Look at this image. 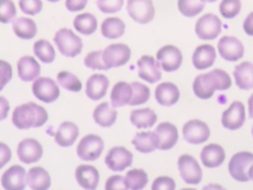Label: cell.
<instances>
[{
	"instance_id": "6da1fadb",
	"label": "cell",
	"mask_w": 253,
	"mask_h": 190,
	"mask_svg": "<svg viewBox=\"0 0 253 190\" xmlns=\"http://www.w3.org/2000/svg\"><path fill=\"white\" fill-rule=\"evenodd\" d=\"M231 86L229 75L222 69H213L199 74L193 83V90L200 99L211 98L215 90H226Z\"/></svg>"
},
{
	"instance_id": "7a4b0ae2",
	"label": "cell",
	"mask_w": 253,
	"mask_h": 190,
	"mask_svg": "<svg viewBox=\"0 0 253 190\" xmlns=\"http://www.w3.org/2000/svg\"><path fill=\"white\" fill-rule=\"evenodd\" d=\"M47 119L48 114L45 109L36 103L19 105L12 114V122L20 130L42 127L46 123Z\"/></svg>"
},
{
	"instance_id": "3957f363",
	"label": "cell",
	"mask_w": 253,
	"mask_h": 190,
	"mask_svg": "<svg viewBox=\"0 0 253 190\" xmlns=\"http://www.w3.org/2000/svg\"><path fill=\"white\" fill-rule=\"evenodd\" d=\"M53 41L60 53L67 57L78 55L83 48L82 40L67 28L58 30L53 37Z\"/></svg>"
},
{
	"instance_id": "277c9868",
	"label": "cell",
	"mask_w": 253,
	"mask_h": 190,
	"mask_svg": "<svg viewBox=\"0 0 253 190\" xmlns=\"http://www.w3.org/2000/svg\"><path fill=\"white\" fill-rule=\"evenodd\" d=\"M253 163V153L241 151L235 153L229 160L228 171L231 177L239 182H247L250 178L248 169Z\"/></svg>"
},
{
	"instance_id": "5b68a950",
	"label": "cell",
	"mask_w": 253,
	"mask_h": 190,
	"mask_svg": "<svg viewBox=\"0 0 253 190\" xmlns=\"http://www.w3.org/2000/svg\"><path fill=\"white\" fill-rule=\"evenodd\" d=\"M195 32L201 40H214L221 32V21L212 13L205 14L197 21Z\"/></svg>"
},
{
	"instance_id": "8992f818",
	"label": "cell",
	"mask_w": 253,
	"mask_h": 190,
	"mask_svg": "<svg viewBox=\"0 0 253 190\" xmlns=\"http://www.w3.org/2000/svg\"><path fill=\"white\" fill-rule=\"evenodd\" d=\"M104 149V142L97 135H87L81 139L77 145V155L82 160H95L100 157Z\"/></svg>"
},
{
	"instance_id": "52a82bcc",
	"label": "cell",
	"mask_w": 253,
	"mask_h": 190,
	"mask_svg": "<svg viewBox=\"0 0 253 190\" xmlns=\"http://www.w3.org/2000/svg\"><path fill=\"white\" fill-rule=\"evenodd\" d=\"M126 10L129 17L138 24L151 22L155 15L151 0H127Z\"/></svg>"
},
{
	"instance_id": "ba28073f",
	"label": "cell",
	"mask_w": 253,
	"mask_h": 190,
	"mask_svg": "<svg viewBox=\"0 0 253 190\" xmlns=\"http://www.w3.org/2000/svg\"><path fill=\"white\" fill-rule=\"evenodd\" d=\"M32 90L35 97L44 103L54 102L60 94L57 84L49 77H38L35 79Z\"/></svg>"
},
{
	"instance_id": "9c48e42d",
	"label": "cell",
	"mask_w": 253,
	"mask_h": 190,
	"mask_svg": "<svg viewBox=\"0 0 253 190\" xmlns=\"http://www.w3.org/2000/svg\"><path fill=\"white\" fill-rule=\"evenodd\" d=\"M130 57V48L124 44L108 46L102 53V58L108 69L126 64Z\"/></svg>"
},
{
	"instance_id": "30bf717a",
	"label": "cell",
	"mask_w": 253,
	"mask_h": 190,
	"mask_svg": "<svg viewBox=\"0 0 253 190\" xmlns=\"http://www.w3.org/2000/svg\"><path fill=\"white\" fill-rule=\"evenodd\" d=\"M178 168L182 179L188 184H199L203 177L198 161L190 154H182L178 159Z\"/></svg>"
},
{
	"instance_id": "8fae6325",
	"label": "cell",
	"mask_w": 253,
	"mask_h": 190,
	"mask_svg": "<svg viewBox=\"0 0 253 190\" xmlns=\"http://www.w3.org/2000/svg\"><path fill=\"white\" fill-rule=\"evenodd\" d=\"M157 62L159 66L167 72H172L177 70L183 60L181 50L171 45L161 48L156 54Z\"/></svg>"
},
{
	"instance_id": "7c38bea8",
	"label": "cell",
	"mask_w": 253,
	"mask_h": 190,
	"mask_svg": "<svg viewBox=\"0 0 253 190\" xmlns=\"http://www.w3.org/2000/svg\"><path fill=\"white\" fill-rule=\"evenodd\" d=\"M211 135L210 128L206 123L200 120H191L183 127V136L187 142L200 144L208 141Z\"/></svg>"
},
{
	"instance_id": "4fadbf2b",
	"label": "cell",
	"mask_w": 253,
	"mask_h": 190,
	"mask_svg": "<svg viewBox=\"0 0 253 190\" xmlns=\"http://www.w3.org/2000/svg\"><path fill=\"white\" fill-rule=\"evenodd\" d=\"M132 153L124 146L112 147L106 157V165L113 171H123L132 163Z\"/></svg>"
},
{
	"instance_id": "5bb4252c",
	"label": "cell",
	"mask_w": 253,
	"mask_h": 190,
	"mask_svg": "<svg viewBox=\"0 0 253 190\" xmlns=\"http://www.w3.org/2000/svg\"><path fill=\"white\" fill-rule=\"evenodd\" d=\"M219 55L227 61H236L243 56L244 48L242 43L235 37L224 36L217 44Z\"/></svg>"
},
{
	"instance_id": "9a60e30c",
	"label": "cell",
	"mask_w": 253,
	"mask_h": 190,
	"mask_svg": "<svg viewBox=\"0 0 253 190\" xmlns=\"http://www.w3.org/2000/svg\"><path fill=\"white\" fill-rule=\"evenodd\" d=\"M1 184L6 190H23L27 185V172L21 165H12L1 177Z\"/></svg>"
},
{
	"instance_id": "2e32d148",
	"label": "cell",
	"mask_w": 253,
	"mask_h": 190,
	"mask_svg": "<svg viewBox=\"0 0 253 190\" xmlns=\"http://www.w3.org/2000/svg\"><path fill=\"white\" fill-rule=\"evenodd\" d=\"M17 154L22 162L26 164L34 163L42 158V146L35 139H25L19 142Z\"/></svg>"
},
{
	"instance_id": "e0dca14e",
	"label": "cell",
	"mask_w": 253,
	"mask_h": 190,
	"mask_svg": "<svg viewBox=\"0 0 253 190\" xmlns=\"http://www.w3.org/2000/svg\"><path fill=\"white\" fill-rule=\"evenodd\" d=\"M245 122V108L240 101H234L229 108L222 113L221 124L228 130H237Z\"/></svg>"
},
{
	"instance_id": "ac0fdd59",
	"label": "cell",
	"mask_w": 253,
	"mask_h": 190,
	"mask_svg": "<svg viewBox=\"0 0 253 190\" xmlns=\"http://www.w3.org/2000/svg\"><path fill=\"white\" fill-rule=\"evenodd\" d=\"M138 67V76L149 82L154 83L161 79V71L158 62L150 55H142L136 62Z\"/></svg>"
},
{
	"instance_id": "d6986e66",
	"label": "cell",
	"mask_w": 253,
	"mask_h": 190,
	"mask_svg": "<svg viewBox=\"0 0 253 190\" xmlns=\"http://www.w3.org/2000/svg\"><path fill=\"white\" fill-rule=\"evenodd\" d=\"M155 133L159 138L158 148L161 150L172 148L178 142V130L171 123L164 122L159 124L155 129Z\"/></svg>"
},
{
	"instance_id": "ffe728a7",
	"label": "cell",
	"mask_w": 253,
	"mask_h": 190,
	"mask_svg": "<svg viewBox=\"0 0 253 190\" xmlns=\"http://www.w3.org/2000/svg\"><path fill=\"white\" fill-rule=\"evenodd\" d=\"M75 178L78 184L88 190H94L99 183L98 170L89 164H81L75 170Z\"/></svg>"
},
{
	"instance_id": "44dd1931",
	"label": "cell",
	"mask_w": 253,
	"mask_h": 190,
	"mask_svg": "<svg viewBox=\"0 0 253 190\" xmlns=\"http://www.w3.org/2000/svg\"><path fill=\"white\" fill-rule=\"evenodd\" d=\"M109 87V79L104 74H93L86 82V95L91 100L97 101L103 98Z\"/></svg>"
},
{
	"instance_id": "7402d4cb",
	"label": "cell",
	"mask_w": 253,
	"mask_h": 190,
	"mask_svg": "<svg viewBox=\"0 0 253 190\" xmlns=\"http://www.w3.org/2000/svg\"><path fill=\"white\" fill-rule=\"evenodd\" d=\"M18 75L23 81H32L37 79L41 73L40 63L33 57L29 55L22 56L17 64Z\"/></svg>"
},
{
	"instance_id": "603a6c76",
	"label": "cell",
	"mask_w": 253,
	"mask_h": 190,
	"mask_svg": "<svg viewBox=\"0 0 253 190\" xmlns=\"http://www.w3.org/2000/svg\"><path fill=\"white\" fill-rule=\"evenodd\" d=\"M215 49L211 45H202L199 46L194 53H193V64L194 66L199 69L203 70L210 66H211L215 60Z\"/></svg>"
},
{
	"instance_id": "cb8c5ba5",
	"label": "cell",
	"mask_w": 253,
	"mask_h": 190,
	"mask_svg": "<svg viewBox=\"0 0 253 190\" xmlns=\"http://www.w3.org/2000/svg\"><path fill=\"white\" fill-rule=\"evenodd\" d=\"M179 98L180 92L174 83L162 82L155 89V99L162 106H172Z\"/></svg>"
},
{
	"instance_id": "d4e9b609",
	"label": "cell",
	"mask_w": 253,
	"mask_h": 190,
	"mask_svg": "<svg viewBox=\"0 0 253 190\" xmlns=\"http://www.w3.org/2000/svg\"><path fill=\"white\" fill-rule=\"evenodd\" d=\"M79 135L78 127L72 122H63L59 125L55 136V142L63 147H68L72 145L77 140Z\"/></svg>"
},
{
	"instance_id": "484cf974",
	"label": "cell",
	"mask_w": 253,
	"mask_h": 190,
	"mask_svg": "<svg viewBox=\"0 0 253 190\" xmlns=\"http://www.w3.org/2000/svg\"><path fill=\"white\" fill-rule=\"evenodd\" d=\"M225 158V152L219 144L210 143L201 151V159L205 166L213 168L219 166Z\"/></svg>"
},
{
	"instance_id": "4316f807",
	"label": "cell",
	"mask_w": 253,
	"mask_h": 190,
	"mask_svg": "<svg viewBox=\"0 0 253 190\" xmlns=\"http://www.w3.org/2000/svg\"><path fill=\"white\" fill-rule=\"evenodd\" d=\"M235 84L243 90L253 88V63L243 61L237 64L233 71Z\"/></svg>"
},
{
	"instance_id": "83f0119b",
	"label": "cell",
	"mask_w": 253,
	"mask_h": 190,
	"mask_svg": "<svg viewBox=\"0 0 253 190\" xmlns=\"http://www.w3.org/2000/svg\"><path fill=\"white\" fill-rule=\"evenodd\" d=\"M159 138L155 132L137 133L132 139V144L135 149L142 153H149L158 147Z\"/></svg>"
},
{
	"instance_id": "f1b7e54d",
	"label": "cell",
	"mask_w": 253,
	"mask_h": 190,
	"mask_svg": "<svg viewBox=\"0 0 253 190\" xmlns=\"http://www.w3.org/2000/svg\"><path fill=\"white\" fill-rule=\"evenodd\" d=\"M48 172L40 166L32 167L27 173V184L34 190H45L50 186Z\"/></svg>"
},
{
	"instance_id": "f546056e",
	"label": "cell",
	"mask_w": 253,
	"mask_h": 190,
	"mask_svg": "<svg viewBox=\"0 0 253 190\" xmlns=\"http://www.w3.org/2000/svg\"><path fill=\"white\" fill-rule=\"evenodd\" d=\"M132 97V87L125 81H120L111 91V103L114 108L123 107L129 103Z\"/></svg>"
},
{
	"instance_id": "4dcf8cb0",
	"label": "cell",
	"mask_w": 253,
	"mask_h": 190,
	"mask_svg": "<svg viewBox=\"0 0 253 190\" xmlns=\"http://www.w3.org/2000/svg\"><path fill=\"white\" fill-rule=\"evenodd\" d=\"M12 27L15 35L23 40H31L37 35V25L35 21L27 17L16 18L12 22Z\"/></svg>"
},
{
	"instance_id": "1f68e13d",
	"label": "cell",
	"mask_w": 253,
	"mask_h": 190,
	"mask_svg": "<svg viewBox=\"0 0 253 190\" xmlns=\"http://www.w3.org/2000/svg\"><path fill=\"white\" fill-rule=\"evenodd\" d=\"M117 111L113 109L109 103L103 102L99 104L94 112H93V119L96 124L101 127L109 128L111 127L117 120Z\"/></svg>"
},
{
	"instance_id": "d6a6232c",
	"label": "cell",
	"mask_w": 253,
	"mask_h": 190,
	"mask_svg": "<svg viewBox=\"0 0 253 190\" xmlns=\"http://www.w3.org/2000/svg\"><path fill=\"white\" fill-rule=\"evenodd\" d=\"M129 120L131 124L138 129L151 128L157 121V116L152 109L143 108L131 111Z\"/></svg>"
},
{
	"instance_id": "836d02e7",
	"label": "cell",
	"mask_w": 253,
	"mask_h": 190,
	"mask_svg": "<svg viewBox=\"0 0 253 190\" xmlns=\"http://www.w3.org/2000/svg\"><path fill=\"white\" fill-rule=\"evenodd\" d=\"M126 25L120 18L111 17L107 18L103 21L101 25V33L102 35L110 40L118 39L122 37L125 33Z\"/></svg>"
},
{
	"instance_id": "e575fe53",
	"label": "cell",
	"mask_w": 253,
	"mask_h": 190,
	"mask_svg": "<svg viewBox=\"0 0 253 190\" xmlns=\"http://www.w3.org/2000/svg\"><path fill=\"white\" fill-rule=\"evenodd\" d=\"M73 26L75 30L83 35H92L97 30V19L91 13H83L74 18Z\"/></svg>"
},
{
	"instance_id": "d590c367",
	"label": "cell",
	"mask_w": 253,
	"mask_h": 190,
	"mask_svg": "<svg viewBox=\"0 0 253 190\" xmlns=\"http://www.w3.org/2000/svg\"><path fill=\"white\" fill-rule=\"evenodd\" d=\"M34 53L43 63H51L55 58V50L46 40H39L34 44Z\"/></svg>"
},
{
	"instance_id": "8d00e7d4",
	"label": "cell",
	"mask_w": 253,
	"mask_h": 190,
	"mask_svg": "<svg viewBox=\"0 0 253 190\" xmlns=\"http://www.w3.org/2000/svg\"><path fill=\"white\" fill-rule=\"evenodd\" d=\"M127 189L140 190L145 187L148 182V176L143 169H131L127 171L125 177Z\"/></svg>"
},
{
	"instance_id": "74e56055",
	"label": "cell",
	"mask_w": 253,
	"mask_h": 190,
	"mask_svg": "<svg viewBox=\"0 0 253 190\" xmlns=\"http://www.w3.org/2000/svg\"><path fill=\"white\" fill-rule=\"evenodd\" d=\"M177 4L180 13L189 18L197 16L205 8V3L202 0H178Z\"/></svg>"
},
{
	"instance_id": "f35d334b",
	"label": "cell",
	"mask_w": 253,
	"mask_h": 190,
	"mask_svg": "<svg viewBox=\"0 0 253 190\" xmlns=\"http://www.w3.org/2000/svg\"><path fill=\"white\" fill-rule=\"evenodd\" d=\"M56 79L58 84L68 91L78 92L82 88V83L78 77L69 71H60Z\"/></svg>"
},
{
	"instance_id": "ab89813d",
	"label": "cell",
	"mask_w": 253,
	"mask_h": 190,
	"mask_svg": "<svg viewBox=\"0 0 253 190\" xmlns=\"http://www.w3.org/2000/svg\"><path fill=\"white\" fill-rule=\"evenodd\" d=\"M130 85L132 87V97L128 105L135 106V105L143 104L148 101L150 97V90L146 85L136 81L132 82Z\"/></svg>"
},
{
	"instance_id": "60d3db41",
	"label": "cell",
	"mask_w": 253,
	"mask_h": 190,
	"mask_svg": "<svg viewBox=\"0 0 253 190\" xmlns=\"http://www.w3.org/2000/svg\"><path fill=\"white\" fill-rule=\"evenodd\" d=\"M241 10L240 0H222L219 4V12L222 17L232 19L236 17Z\"/></svg>"
},
{
	"instance_id": "b9f144b4",
	"label": "cell",
	"mask_w": 253,
	"mask_h": 190,
	"mask_svg": "<svg viewBox=\"0 0 253 190\" xmlns=\"http://www.w3.org/2000/svg\"><path fill=\"white\" fill-rule=\"evenodd\" d=\"M102 53H103V50H101V49L89 52L84 58L85 66H87L88 68H91V69L107 70L108 67L106 66V64L103 61Z\"/></svg>"
},
{
	"instance_id": "7bdbcfd3",
	"label": "cell",
	"mask_w": 253,
	"mask_h": 190,
	"mask_svg": "<svg viewBox=\"0 0 253 190\" xmlns=\"http://www.w3.org/2000/svg\"><path fill=\"white\" fill-rule=\"evenodd\" d=\"M17 14L15 4L12 0H0V22L7 24L11 22Z\"/></svg>"
},
{
	"instance_id": "ee69618b",
	"label": "cell",
	"mask_w": 253,
	"mask_h": 190,
	"mask_svg": "<svg viewBox=\"0 0 253 190\" xmlns=\"http://www.w3.org/2000/svg\"><path fill=\"white\" fill-rule=\"evenodd\" d=\"M124 5V0H97V7L105 14L119 12Z\"/></svg>"
},
{
	"instance_id": "f6af8a7d",
	"label": "cell",
	"mask_w": 253,
	"mask_h": 190,
	"mask_svg": "<svg viewBox=\"0 0 253 190\" xmlns=\"http://www.w3.org/2000/svg\"><path fill=\"white\" fill-rule=\"evenodd\" d=\"M19 6L21 11L26 15L35 16L42 11V0H19Z\"/></svg>"
},
{
	"instance_id": "bcb514c9",
	"label": "cell",
	"mask_w": 253,
	"mask_h": 190,
	"mask_svg": "<svg viewBox=\"0 0 253 190\" xmlns=\"http://www.w3.org/2000/svg\"><path fill=\"white\" fill-rule=\"evenodd\" d=\"M151 188L153 190H174L175 182L171 177L160 176L153 181Z\"/></svg>"
},
{
	"instance_id": "7dc6e473",
	"label": "cell",
	"mask_w": 253,
	"mask_h": 190,
	"mask_svg": "<svg viewBox=\"0 0 253 190\" xmlns=\"http://www.w3.org/2000/svg\"><path fill=\"white\" fill-rule=\"evenodd\" d=\"M12 78V66L5 60H0V91Z\"/></svg>"
},
{
	"instance_id": "c3c4849f",
	"label": "cell",
	"mask_w": 253,
	"mask_h": 190,
	"mask_svg": "<svg viewBox=\"0 0 253 190\" xmlns=\"http://www.w3.org/2000/svg\"><path fill=\"white\" fill-rule=\"evenodd\" d=\"M105 188L107 190H114V189H127L125 181V177L121 175H113L109 177L106 181Z\"/></svg>"
},
{
	"instance_id": "681fc988",
	"label": "cell",
	"mask_w": 253,
	"mask_h": 190,
	"mask_svg": "<svg viewBox=\"0 0 253 190\" xmlns=\"http://www.w3.org/2000/svg\"><path fill=\"white\" fill-rule=\"evenodd\" d=\"M11 156L12 152L10 147L5 143L0 142V168L5 166L10 161Z\"/></svg>"
},
{
	"instance_id": "f907efd6",
	"label": "cell",
	"mask_w": 253,
	"mask_h": 190,
	"mask_svg": "<svg viewBox=\"0 0 253 190\" xmlns=\"http://www.w3.org/2000/svg\"><path fill=\"white\" fill-rule=\"evenodd\" d=\"M88 0H65V7L70 12H77L86 7Z\"/></svg>"
},
{
	"instance_id": "816d5d0a",
	"label": "cell",
	"mask_w": 253,
	"mask_h": 190,
	"mask_svg": "<svg viewBox=\"0 0 253 190\" xmlns=\"http://www.w3.org/2000/svg\"><path fill=\"white\" fill-rule=\"evenodd\" d=\"M10 110V105L5 97L0 96V121L5 120L8 116Z\"/></svg>"
},
{
	"instance_id": "f5cc1de1",
	"label": "cell",
	"mask_w": 253,
	"mask_h": 190,
	"mask_svg": "<svg viewBox=\"0 0 253 190\" xmlns=\"http://www.w3.org/2000/svg\"><path fill=\"white\" fill-rule=\"evenodd\" d=\"M243 30L247 35L253 36V12L245 18L243 22Z\"/></svg>"
},
{
	"instance_id": "db71d44e",
	"label": "cell",
	"mask_w": 253,
	"mask_h": 190,
	"mask_svg": "<svg viewBox=\"0 0 253 190\" xmlns=\"http://www.w3.org/2000/svg\"><path fill=\"white\" fill-rule=\"evenodd\" d=\"M248 113L249 117L253 118V94L248 99Z\"/></svg>"
},
{
	"instance_id": "11a10c76",
	"label": "cell",
	"mask_w": 253,
	"mask_h": 190,
	"mask_svg": "<svg viewBox=\"0 0 253 190\" xmlns=\"http://www.w3.org/2000/svg\"><path fill=\"white\" fill-rule=\"evenodd\" d=\"M248 175H249V178L253 180V163L251 164V166L248 169Z\"/></svg>"
},
{
	"instance_id": "9f6ffc18",
	"label": "cell",
	"mask_w": 253,
	"mask_h": 190,
	"mask_svg": "<svg viewBox=\"0 0 253 190\" xmlns=\"http://www.w3.org/2000/svg\"><path fill=\"white\" fill-rule=\"evenodd\" d=\"M204 3H206V2H210V3H211V2H215L216 0H202Z\"/></svg>"
},
{
	"instance_id": "6f0895ef",
	"label": "cell",
	"mask_w": 253,
	"mask_h": 190,
	"mask_svg": "<svg viewBox=\"0 0 253 190\" xmlns=\"http://www.w3.org/2000/svg\"><path fill=\"white\" fill-rule=\"evenodd\" d=\"M47 1H49V2H52V3H54V2H58V1H60V0H47Z\"/></svg>"
},
{
	"instance_id": "680465c9",
	"label": "cell",
	"mask_w": 253,
	"mask_h": 190,
	"mask_svg": "<svg viewBox=\"0 0 253 190\" xmlns=\"http://www.w3.org/2000/svg\"><path fill=\"white\" fill-rule=\"evenodd\" d=\"M252 136H253V127H252Z\"/></svg>"
}]
</instances>
